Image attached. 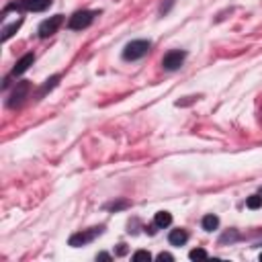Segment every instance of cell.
I'll use <instances>...</instances> for the list:
<instances>
[{"label": "cell", "instance_id": "30bf717a", "mask_svg": "<svg viewBox=\"0 0 262 262\" xmlns=\"http://www.w3.org/2000/svg\"><path fill=\"white\" fill-rule=\"evenodd\" d=\"M172 224V215L168 211H158L154 217V225L156 227H168Z\"/></svg>", "mask_w": 262, "mask_h": 262}, {"label": "cell", "instance_id": "ba28073f", "mask_svg": "<svg viewBox=\"0 0 262 262\" xmlns=\"http://www.w3.org/2000/svg\"><path fill=\"white\" fill-rule=\"evenodd\" d=\"M33 62H35V56H33V53H27V56H23V58L17 62V66L12 68V76L25 74L27 70H29V66H33Z\"/></svg>", "mask_w": 262, "mask_h": 262}, {"label": "cell", "instance_id": "9c48e42d", "mask_svg": "<svg viewBox=\"0 0 262 262\" xmlns=\"http://www.w3.org/2000/svg\"><path fill=\"white\" fill-rule=\"evenodd\" d=\"M187 240H188V233H187L185 229H172L170 236H168V242H170L172 246H185Z\"/></svg>", "mask_w": 262, "mask_h": 262}, {"label": "cell", "instance_id": "6da1fadb", "mask_svg": "<svg viewBox=\"0 0 262 262\" xmlns=\"http://www.w3.org/2000/svg\"><path fill=\"white\" fill-rule=\"evenodd\" d=\"M151 43L146 39H135L131 41V43L125 45V49H123V58H125L127 62H135V60H142L146 53L150 51Z\"/></svg>", "mask_w": 262, "mask_h": 262}, {"label": "cell", "instance_id": "d6986e66", "mask_svg": "<svg viewBox=\"0 0 262 262\" xmlns=\"http://www.w3.org/2000/svg\"><path fill=\"white\" fill-rule=\"evenodd\" d=\"M260 260H262V254H260Z\"/></svg>", "mask_w": 262, "mask_h": 262}, {"label": "cell", "instance_id": "7c38bea8", "mask_svg": "<svg viewBox=\"0 0 262 262\" xmlns=\"http://www.w3.org/2000/svg\"><path fill=\"white\" fill-rule=\"evenodd\" d=\"M219 227V217L217 215H205L203 217V229L205 231H213Z\"/></svg>", "mask_w": 262, "mask_h": 262}, {"label": "cell", "instance_id": "5bb4252c", "mask_svg": "<svg viewBox=\"0 0 262 262\" xmlns=\"http://www.w3.org/2000/svg\"><path fill=\"white\" fill-rule=\"evenodd\" d=\"M58 80H60V76H53V78H49L47 82H45V84H43V88H41V92H39V96H43L47 90H51L53 86H56L58 84Z\"/></svg>", "mask_w": 262, "mask_h": 262}, {"label": "cell", "instance_id": "9a60e30c", "mask_svg": "<svg viewBox=\"0 0 262 262\" xmlns=\"http://www.w3.org/2000/svg\"><path fill=\"white\" fill-rule=\"evenodd\" d=\"M188 258H190V260H205V258H207V252L201 250V248H197V250H190V252H188Z\"/></svg>", "mask_w": 262, "mask_h": 262}, {"label": "cell", "instance_id": "e0dca14e", "mask_svg": "<svg viewBox=\"0 0 262 262\" xmlns=\"http://www.w3.org/2000/svg\"><path fill=\"white\" fill-rule=\"evenodd\" d=\"M158 260H174V256L168 254V252H160V254H158Z\"/></svg>", "mask_w": 262, "mask_h": 262}, {"label": "cell", "instance_id": "7a4b0ae2", "mask_svg": "<svg viewBox=\"0 0 262 262\" xmlns=\"http://www.w3.org/2000/svg\"><path fill=\"white\" fill-rule=\"evenodd\" d=\"M94 15H96V12H92V10H78V12H74V15L70 17L68 27H70L72 31H82V29H86V27L94 21Z\"/></svg>", "mask_w": 262, "mask_h": 262}, {"label": "cell", "instance_id": "2e32d148", "mask_svg": "<svg viewBox=\"0 0 262 262\" xmlns=\"http://www.w3.org/2000/svg\"><path fill=\"white\" fill-rule=\"evenodd\" d=\"M133 260H135V262H142V260H151V254H150V252H146V250H137V252L133 254Z\"/></svg>", "mask_w": 262, "mask_h": 262}, {"label": "cell", "instance_id": "8fae6325", "mask_svg": "<svg viewBox=\"0 0 262 262\" xmlns=\"http://www.w3.org/2000/svg\"><path fill=\"white\" fill-rule=\"evenodd\" d=\"M21 25H23V19H17L12 25H4V27H2V41H8L12 35H15V33L19 31V27H21Z\"/></svg>", "mask_w": 262, "mask_h": 262}, {"label": "cell", "instance_id": "277c9868", "mask_svg": "<svg viewBox=\"0 0 262 262\" xmlns=\"http://www.w3.org/2000/svg\"><path fill=\"white\" fill-rule=\"evenodd\" d=\"M62 23H64V17L62 15H53V17H49L47 21H43L39 25V37H51L53 33H58V29L62 27Z\"/></svg>", "mask_w": 262, "mask_h": 262}, {"label": "cell", "instance_id": "4fadbf2b", "mask_svg": "<svg viewBox=\"0 0 262 262\" xmlns=\"http://www.w3.org/2000/svg\"><path fill=\"white\" fill-rule=\"evenodd\" d=\"M246 207H248V209H260V207H262V197H260V195H252V197H248Z\"/></svg>", "mask_w": 262, "mask_h": 262}, {"label": "cell", "instance_id": "8992f818", "mask_svg": "<svg viewBox=\"0 0 262 262\" xmlns=\"http://www.w3.org/2000/svg\"><path fill=\"white\" fill-rule=\"evenodd\" d=\"M29 82H17V86H15V90H12V94H10V101H8V107H19L25 99H27V94H29Z\"/></svg>", "mask_w": 262, "mask_h": 262}, {"label": "cell", "instance_id": "3957f363", "mask_svg": "<svg viewBox=\"0 0 262 262\" xmlns=\"http://www.w3.org/2000/svg\"><path fill=\"white\" fill-rule=\"evenodd\" d=\"M103 233V227H92V229H86V231H78V233H74V236L70 238V244L72 248H80V246H86V244H90L94 238H99Z\"/></svg>", "mask_w": 262, "mask_h": 262}, {"label": "cell", "instance_id": "52a82bcc", "mask_svg": "<svg viewBox=\"0 0 262 262\" xmlns=\"http://www.w3.org/2000/svg\"><path fill=\"white\" fill-rule=\"evenodd\" d=\"M53 0H21V6L29 12H43L51 6Z\"/></svg>", "mask_w": 262, "mask_h": 262}, {"label": "cell", "instance_id": "5b68a950", "mask_svg": "<svg viewBox=\"0 0 262 262\" xmlns=\"http://www.w3.org/2000/svg\"><path fill=\"white\" fill-rule=\"evenodd\" d=\"M185 58H187V53H185V51H168L166 56H164V60H162L164 70H168V72L178 70V68H181V66L185 64Z\"/></svg>", "mask_w": 262, "mask_h": 262}, {"label": "cell", "instance_id": "ac0fdd59", "mask_svg": "<svg viewBox=\"0 0 262 262\" xmlns=\"http://www.w3.org/2000/svg\"><path fill=\"white\" fill-rule=\"evenodd\" d=\"M96 260H111V256H109V254H99V256H96Z\"/></svg>", "mask_w": 262, "mask_h": 262}]
</instances>
